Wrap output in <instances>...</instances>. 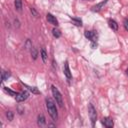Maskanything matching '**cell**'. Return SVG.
Here are the masks:
<instances>
[{
    "mask_svg": "<svg viewBox=\"0 0 128 128\" xmlns=\"http://www.w3.org/2000/svg\"><path fill=\"white\" fill-rule=\"evenodd\" d=\"M63 71H64V75L66 76V78L68 80H70L72 78V74H71V71H70V68H69V64L68 62H65L64 64V68H63Z\"/></svg>",
    "mask_w": 128,
    "mask_h": 128,
    "instance_id": "obj_7",
    "label": "cell"
},
{
    "mask_svg": "<svg viewBox=\"0 0 128 128\" xmlns=\"http://www.w3.org/2000/svg\"><path fill=\"white\" fill-rule=\"evenodd\" d=\"M84 35H85L86 38H88L89 40H91V42H97L98 34H97L96 31H85Z\"/></svg>",
    "mask_w": 128,
    "mask_h": 128,
    "instance_id": "obj_4",
    "label": "cell"
},
{
    "mask_svg": "<svg viewBox=\"0 0 128 128\" xmlns=\"http://www.w3.org/2000/svg\"><path fill=\"white\" fill-rule=\"evenodd\" d=\"M46 19H47V21H48L50 24H52V25H54V26H58V20H57L56 17L53 16L52 14L48 13L47 16H46Z\"/></svg>",
    "mask_w": 128,
    "mask_h": 128,
    "instance_id": "obj_8",
    "label": "cell"
},
{
    "mask_svg": "<svg viewBox=\"0 0 128 128\" xmlns=\"http://www.w3.org/2000/svg\"><path fill=\"white\" fill-rule=\"evenodd\" d=\"M3 89H4V91H5L6 93H8V94H9L10 96H12V97H16V96H17V94H18L17 92L12 91V90H11V89H9L8 87H4Z\"/></svg>",
    "mask_w": 128,
    "mask_h": 128,
    "instance_id": "obj_14",
    "label": "cell"
},
{
    "mask_svg": "<svg viewBox=\"0 0 128 128\" xmlns=\"http://www.w3.org/2000/svg\"><path fill=\"white\" fill-rule=\"evenodd\" d=\"M37 124H38L40 127L45 126V124H46V120H45V117H44L42 114L38 115V117H37Z\"/></svg>",
    "mask_w": 128,
    "mask_h": 128,
    "instance_id": "obj_11",
    "label": "cell"
},
{
    "mask_svg": "<svg viewBox=\"0 0 128 128\" xmlns=\"http://www.w3.org/2000/svg\"><path fill=\"white\" fill-rule=\"evenodd\" d=\"M46 101V107H47V111L49 113V115L51 116V118L56 121L58 119V113H57V109H56V105H55V102L51 99V98H46L45 99Z\"/></svg>",
    "mask_w": 128,
    "mask_h": 128,
    "instance_id": "obj_1",
    "label": "cell"
},
{
    "mask_svg": "<svg viewBox=\"0 0 128 128\" xmlns=\"http://www.w3.org/2000/svg\"><path fill=\"white\" fill-rule=\"evenodd\" d=\"M123 25H124V28L128 31V19H127V18L124 19V21H123Z\"/></svg>",
    "mask_w": 128,
    "mask_h": 128,
    "instance_id": "obj_22",
    "label": "cell"
},
{
    "mask_svg": "<svg viewBox=\"0 0 128 128\" xmlns=\"http://www.w3.org/2000/svg\"><path fill=\"white\" fill-rule=\"evenodd\" d=\"M30 11H31V13L35 16V17H39V14H38V12L35 10V8H33V7H30Z\"/></svg>",
    "mask_w": 128,
    "mask_h": 128,
    "instance_id": "obj_21",
    "label": "cell"
},
{
    "mask_svg": "<svg viewBox=\"0 0 128 128\" xmlns=\"http://www.w3.org/2000/svg\"><path fill=\"white\" fill-rule=\"evenodd\" d=\"M28 96H29V93L27 91H22V92H20V93L17 94V96L15 97V99H16L17 102H23V101H25L28 98Z\"/></svg>",
    "mask_w": 128,
    "mask_h": 128,
    "instance_id": "obj_5",
    "label": "cell"
},
{
    "mask_svg": "<svg viewBox=\"0 0 128 128\" xmlns=\"http://www.w3.org/2000/svg\"><path fill=\"white\" fill-rule=\"evenodd\" d=\"M23 112H24V108H22V107H18V113L19 114H23Z\"/></svg>",
    "mask_w": 128,
    "mask_h": 128,
    "instance_id": "obj_23",
    "label": "cell"
},
{
    "mask_svg": "<svg viewBox=\"0 0 128 128\" xmlns=\"http://www.w3.org/2000/svg\"><path fill=\"white\" fill-rule=\"evenodd\" d=\"M102 124L107 128H112L114 126V122L110 117H105L102 119Z\"/></svg>",
    "mask_w": 128,
    "mask_h": 128,
    "instance_id": "obj_6",
    "label": "cell"
},
{
    "mask_svg": "<svg viewBox=\"0 0 128 128\" xmlns=\"http://www.w3.org/2000/svg\"><path fill=\"white\" fill-rule=\"evenodd\" d=\"M52 34H53V36H54L55 38H59V37L61 36L60 30H58L57 28H53V29H52Z\"/></svg>",
    "mask_w": 128,
    "mask_h": 128,
    "instance_id": "obj_16",
    "label": "cell"
},
{
    "mask_svg": "<svg viewBox=\"0 0 128 128\" xmlns=\"http://www.w3.org/2000/svg\"><path fill=\"white\" fill-rule=\"evenodd\" d=\"M27 88H28V90L30 91V92H32L33 94H40V91L36 88V87H31V86H27V85H25Z\"/></svg>",
    "mask_w": 128,
    "mask_h": 128,
    "instance_id": "obj_17",
    "label": "cell"
},
{
    "mask_svg": "<svg viewBox=\"0 0 128 128\" xmlns=\"http://www.w3.org/2000/svg\"><path fill=\"white\" fill-rule=\"evenodd\" d=\"M51 91H52V95H53V97H54L56 103H57L60 107H63V98H62L61 93L59 92V90H58L54 85H52V86H51Z\"/></svg>",
    "mask_w": 128,
    "mask_h": 128,
    "instance_id": "obj_2",
    "label": "cell"
},
{
    "mask_svg": "<svg viewBox=\"0 0 128 128\" xmlns=\"http://www.w3.org/2000/svg\"><path fill=\"white\" fill-rule=\"evenodd\" d=\"M31 56H32V58L35 60L36 58H37V56H38V52H37V50L35 49V48H31Z\"/></svg>",
    "mask_w": 128,
    "mask_h": 128,
    "instance_id": "obj_19",
    "label": "cell"
},
{
    "mask_svg": "<svg viewBox=\"0 0 128 128\" xmlns=\"http://www.w3.org/2000/svg\"><path fill=\"white\" fill-rule=\"evenodd\" d=\"M40 56H41V59H42V61H43L44 63H46V62H47V52H46V50H45L44 48H42V49H41V52H40Z\"/></svg>",
    "mask_w": 128,
    "mask_h": 128,
    "instance_id": "obj_13",
    "label": "cell"
},
{
    "mask_svg": "<svg viewBox=\"0 0 128 128\" xmlns=\"http://www.w3.org/2000/svg\"><path fill=\"white\" fill-rule=\"evenodd\" d=\"M88 113H89V117H90L92 126L94 127L95 122H96V119H97V113H96V109L94 108V106L91 103L88 104Z\"/></svg>",
    "mask_w": 128,
    "mask_h": 128,
    "instance_id": "obj_3",
    "label": "cell"
},
{
    "mask_svg": "<svg viewBox=\"0 0 128 128\" xmlns=\"http://www.w3.org/2000/svg\"><path fill=\"white\" fill-rule=\"evenodd\" d=\"M71 21L73 22L74 25L76 26H82V21L80 19H77V18H71Z\"/></svg>",
    "mask_w": 128,
    "mask_h": 128,
    "instance_id": "obj_18",
    "label": "cell"
},
{
    "mask_svg": "<svg viewBox=\"0 0 128 128\" xmlns=\"http://www.w3.org/2000/svg\"><path fill=\"white\" fill-rule=\"evenodd\" d=\"M126 75L128 76V69H126Z\"/></svg>",
    "mask_w": 128,
    "mask_h": 128,
    "instance_id": "obj_25",
    "label": "cell"
},
{
    "mask_svg": "<svg viewBox=\"0 0 128 128\" xmlns=\"http://www.w3.org/2000/svg\"><path fill=\"white\" fill-rule=\"evenodd\" d=\"M108 25H109V27H110L112 30H114V31H117V30H118V24H117V22H116L115 20L109 19V20H108Z\"/></svg>",
    "mask_w": 128,
    "mask_h": 128,
    "instance_id": "obj_10",
    "label": "cell"
},
{
    "mask_svg": "<svg viewBox=\"0 0 128 128\" xmlns=\"http://www.w3.org/2000/svg\"><path fill=\"white\" fill-rule=\"evenodd\" d=\"M14 6H15V9L18 12L22 11V1L21 0H15L14 1Z\"/></svg>",
    "mask_w": 128,
    "mask_h": 128,
    "instance_id": "obj_12",
    "label": "cell"
},
{
    "mask_svg": "<svg viewBox=\"0 0 128 128\" xmlns=\"http://www.w3.org/2000/svg\"><path fill=\"white\" fill-rule=\"evenodd\" d=\"M91 47H92L93 49H95V48L97 47V43H96V42H92V43H91Z\"/></svg>",
    "mask_w": 128,
    "mask_h": 128,
    "instance_id": "obj_24",
    "label": "cell"
},
{
    "mask_svg": "<svg viewBox=\"0 0 128 128\" xmlns=\"http://www.w3.org/2000/svg\"><path fill=\"white\" fill-rule=\"evenodd\" d=\"M10 75H11V73H10L9 71H3V72H2V74H1V78H2V81H5V80H7V79L10 77Z\"/></svg>",
    "mask_w": 128,
    "mask_h": 128,
    "instance_id": "obj_15",
    "label": "cell"
},
{
    "mask_svg": "<svg viewBox=\"0 0 128 128\" xmlns=\"http://www.w3.org/2000/svg\"><path fill=\"white\" fill-rule=\"evenodd\" d=\"M6 117H7V119H8L9 121H12V120H13V117H14L13 112H12V111H7V112H6Z\"/></svg>",
    "mask_w": 128,
    "mask_h": 128,
    "instance_id": "obj_20",
    "label": "cell"
},
{
    "mask_svg": "<svg viewBox=\"0 0 128 128\" xmlns=\"http://www.w3.org/2000/svg\"><path fill=\"white\" fill-rule=\"evenodd\" d=\"M107 3V0H104V1H102V2H100V3H98V4H96V5H94L92 8H91V10L93 11V12H99L103 7H104V5Z\"/></svg>",
    "mask_w": 128,
    "mask_h": 128,
    "instance_id": "obj_9",
    "label": "cell"
}]
</instances>
